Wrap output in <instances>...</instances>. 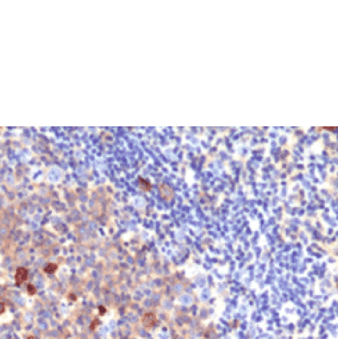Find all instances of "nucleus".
<instances>
[{
    "label": "nucleus",
    "mask_w": 338,
    "mask_h": 339,
    "mask_svg": "<svg viewBox=\"0 0 338 339\" xmlns=\"http://www.w3.org/2000/svg\"><path fill=\"white\" fill-rule=\"evenodd\" d=\"M142 323H144V326L148 327V329H150V327H153V326H156V323H157L156 315L153 314V313H146V314L142 316Z\"/></svg>",
    "instance_id": "obj_1"
},
{
    "label": "nucleus",
    "mask_w": 338,
    "mask_h": 339,
    "mask_svg": "<svg viewBox=\"0 0 338 339\" xmlns=\"http://www.w3.org/2000/svg\"><path fill=\"white\" fill-rule=\"evenodd\" d=\"M28 277V271L27 269L24 267H19L16 270V275H15V281H16V285H20V283H23L25 279H27Z\"/></svg>",
    "instance_id": "obj_2"
},
{
    "label": "nucleus",
    "mask_w": 338,
    "mask_h": 339,
    "mask_svg": "<svg viewBox=\"0 0 338 339\" xmlns=\"http://www.w3.org/2000/svg\"><path fill=\"white\" fill-rule=\"evenodd\" d=\"M56 269H57V266H56V265H52V263H49V265L47 266L45 269H44V271H45V273H48V274H52V273H53L55 270H56Z\"/></svg>",
    "instance_id": "obj_3"
},
{
    "label": "nucleus",
    "mask_w": 338,
    "mask_h": 339,
    "mask_svg": "<svg viewBox=\"0 0 338 339\" xmlns=\"http://www.w3.org/2000/svg\"><path fill=\"white\" fill-rule=\"evenodd\" d=\"M28 293L31 294V295H35V294H36V289H35V286L28 285Z\"/></svg>",
    "instance_id": "obj_4"
},
{
    "label": "nucleus",
    "mask_w": 338,
    "mask_h": 339,
    "mask_svg": "<svg viewBox=\"0 0 338 339\" xmlns=\"http://www.w3.org/2000/svg\"><path fill=\"white\" fill-rule=\"evenodd\" d=\"M99 323H100V322H99V319H96V320H93V322H92V323H91V330H95V329H96V327L99 326Z\"/></svg>",
    "instance_id": "obj_5"
},
{
    "label": "nucleus",
    "mask_w": 338,
    "mask_h": 339,
    "mask_svg": "<svg viewBox=\"0 0 338 339\" xmlns=\"http://www.w3.org/2000/svg\"><path fill=\"white\" fill-rule=\"evenodd\" d=\"M105 307H102V306H100V307H99V313H100V315H102V314H105Z\"/></svg>",
    "instance_id": "obj_6"
},
{
    "label": "nucleus",
    "mask_w": 338,
    "mask_h": 339,
    "mask_svg": "<svg viewBox=\"0 0 338 339\" xmlns=\"http://www.w3.org/2000/svg\"><path fill=\"white\" fill-rule=\"evenodd\" d=\"M4 309H5V307H4V305H3V303H0V313H3V311H4Z\"/></svg>",
    "instance_id": "obj_7"
},
{
    "label": "nucleus",
    "mask_w": 338,
    "mask_h": 339,
    "mask_svg": "<svg viewBox=\"0 0 338 339\" xmlns=\"http://www.w3.org/2000/svg\"><path fill=\"white\" fill-rule=\"evenodd\" d=\"M69 299H73V301H75V299H76V297H75L73 294H69Z\"/></svg>",
    "instance_id": "obj_8"
}]
</instances>
